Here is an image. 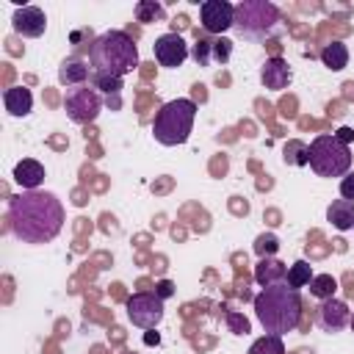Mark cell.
I'll return each instance as SVG.
<instances>
[{
    "label": "cell",
    "mask_w": 354,
    "mask_h": 354,
    "mask_svg": "<svg viewBox=\"0 0 354 354\" xmlns=\"http://www.w3.org/2000/svg\"><path fill=\"white\" fill-rule=\"evenodd\" d=\"M64 205L53 191H22L8 199L6 221L22 243H50L64 227Z\"/></svg>",
    "instance_id": "obj_1"
},
{
    "label": "cell",
    "mask_w": 354,
    "mask_h": 354,
    "mask_svg": "<svg viewBox=\"0 0 354 354\" xmlns=\"http://www.w3.org/2000/svg\"><path fill=\"white\" fill-rule=\"evenodd\" d=\"M254 315L266 335H288L301 321V296L288 282L268 285L254 296Z\"/></svg>",
    "instance_id": "obj_2"
},
{
    "label": "cell",
    "mask_w": 354,
    "mask_h": 354,
    "mask_svg": "<svg viewBox=\"0 0 354 354\" xmlns=\"http://www.w3.org/2000/svg\"><path fill=\"white\" fill-rule=\"evenodd\" d=\"M88 66L94 75L124 77L138 66V47L124 30H105L88 47Z\"/></svg>",
    "instance_id": "obj_3"
},
{
    "label": "cell",
    "mask_w": 354,
    "mask_h": 354,
    "mask_svg": "<svg viewBox=\"0 0 354 354\" xmlns=\"http://www.w3.org/2000/svg\"><path fill=\"white\" fill-rule=\"evenodd\" d=\"M194 119H196V102L194 100H188V97L169 100L158 108V113L152 119V136L163 147H180L191 138Z\"/></svg>",
    "instance_id": "obj_4"
},
{
    "label": "cell",
    "mask_w": 354,
    "mask_h": 354,
    "mask_svg": "<svg viewBox=\"0 0 354 354\" xmlns=\"http://www.w3.org/2000/svg\"><path fill=\"white\" fill-rule=\"evenodd\" d=\"M282 14L268 0H241L235 6V33L249 41H266L279 30Z\"/></svg>",
    "instance_id": "obj_5"
},
{
    "label": "cell",
    "mask_w": 354,
    "mask_h": 354,
    "mask_svg": "<svg viewBox=\"0 0 354 354\" xmlns=\"http://www.w3.org/2000/svg\"><path fill=\"white\" fill-rule=\"evenodd\" d=\"M310 169L318 177H346L351 171V152L335 133H321L310 141Z\"/></svg>",
    "instance_id": "obj_6"
},
{
    "label": "cell",
    "mask_w": 354,
    "mask_h": 354,
    "mask_svg": "<svg viewBox=\"0 0 354 354\" xmlns=\"http://www.w3.org/2000/svg\"><path fill=\"white\" fill-rule=\"evenodd\" d=\"M64 111H66V116L75 124H91L100 116V111H102V97H100V91L91 83L66 88V94H64Z\"/></svg>",
    "instance_id": "obj_7"
},
{
    "label": "cell",
    "mask_w": 354,
    "mask_h": 354,
    "mask_svg": "<svg viewBox=\"0 0 354 354\" xmlns=\"http://www.w3.org/2000/svg\"><path fill=\"white\" fill-rule=\"evenodd\" d=\"M124 310L130 324L138 329H155L163 321V299L158 293H133Z\"/></svg>",
    "instance_id": "obj_8"
},
{
    "label": "cell",
    "mask_w": 354,
    "mask_h": 354,
    "mask_svg": "<svg viewBox=\"0 0 354 354\" xmlns=\"http://www.w3.org/2000/svg\"><path fill=\"white\" fill-rule=\"evenodd\" d=\"M199 22L205 33L221 36L235 25V6L227 0H205L199 6Z\"/></svg>",
    "instance_id": "obj_9"
},
{
    "label": "cell",
    "mask_w": 354,
    "mask_h": 354,
    "mask_svg": "<svg viewBox=\"0 0 354 354\" xmlns=\"http://www.w3.org/2000/svg\"><path fill=\"white\" fill-rule=\"evenodd\" d=\"M152 53H155V61L163 69H177L188 58V44H185V39L180 33H163V36L155 39Z\"/></svg>",
    "instance_id": "obj_10"
},
{
    "label": "cell",
    "mask_w": 354,
    "mask_h": 354,
    "mask_svg": "<svg viewBox=\"0 0 354 354\" xmlns=\"http://www.w3.org/2000/svg\"><path fill=\"white\" fill-rule=\"evenodd\" d=\"M315 321H318V326L324 329V332H329V335H335V332H340V329H346L348 326V321H351V310H348V304L343 301V299H324L318 307H315Z\"/></svg>",
    "instance_id": "obj_11"
},
{
    "label": "cell",
    "mask_w": 354,
    "mask_h": 354,
    "mask_svg": "<svg viewBox=\"0 0 354 354\" xmlns=\"http://www.w3.org/2000/svg\"><path fill=\"white\" fill-rule=\"evenodd\" d=\"M11 28L25 39H39L47 30V14L39 6H19L11 17Z\"/></svg>",
    "instance_id": "obj_12"
},
{
    "label": "cell",
    "mask_w": 354,
    "mask_h": 354,
    "mask_svg": "<svg viewBox=\"0 0 354 354\" xmlns=\"http://www.w3.org/2000/svg\"><path fill=\"white\" fill-rule=\"evenodd\" d=\"M290 80H293V72H290L288 61L279 58V55L266 58V64L260 66V83H263L266 88H271V91H282V88H288Z\"/></svg>",
    "instance_id": "obj_13"
},
{
    "label": "cell",
    "mask_w": 354,
    "mask_h": 354,
    "mask_svg": "<svg viewBox=\"0 0 354 354\" xmlns=\"http://www.w3.org/2000/svg\"><path fill=\"white\" fill-rule=\"evenodd\" d=\"M14 183L22 188V191H39L41 180H44V166L33 158H22L17 166H14Z\"/></svg>",
    "instance_id": "obj_14"
},
{
    "label": "cell",
    "mask_w": 354,
    "mask_h": 354,
    "mask_svg": "<svg viewBox=\"0 0 354 354\" xmlns=\"http://www.w3.org/2000/svg\"><path fill=\"white\" fill-rule=\"evenodd\" d=\"M58 80H61V86H66V88L86 86V80H91V66H88L86 61H80L77 55H72V58L61 61V66H58Z\"/></svg>",
    "instance_id": "obj_15"
},
{
    "label": "cell",
    "mask_w": 354,
    "mask_h": 354,
    "mask_svg": "<svg viewBox=\"0 0 354 354\" xmlns=\"http://www.w3.org/2000/svg\"><path fill=\"white\" fill-rule=\"evenodd\" d=\"M3 105H6L8 116H17V119L28 116L33 111V94L25 86H11V88L3 91Z\"/></svg>",
    "instance_id": "obj_16"
},
{
    "label": "cell",
    "mask_w": 354,
    "mask_h": 354,
    "mask_svg": "<svg viewBox=\"0 0 354 354\" xmlns=\"http://www.w3.org/2000/svg\"><path fill=\"white\" fill-rule=\"evenodd\" d=\"M288 279V266L279 263L277 257H263L257 266H254V282L260 288H268V285H279Z\"/></svg>",
    "instance_id": "obj_17"
},
{
    "label": "cell",
    "mask_w": 354,
    "mask_h": 354,
    "mask_svg": "<svg viewBox=\"0 0 354 354\" xmlns=\"http://www.w3.org/2000/svg\"><path fill=\"white\" fill-rule=\"evenodd\" d=\"M326 221H329L335 230H340V232L354 230V202H348V199H335V202L326 207Z\"/></svg>",
    "instance_id": "obj_18"
},
{
    "label": "cell",
    "mask_w": 354,
    "mask_h": 354,
    "mask_svg": "<svg viewBox=\"0 0 354 354\" xmlns=\"http://www.w3.org/2000/svg\"><path fill=\"white\" fill-rule=\"evenodd\" d=\"M318 55H321V64H324L326 69H332V72H340V69L348 66V47H346L343 41H329V44H324Z\"/></svg>",
    "instance_id": "obj_19"
},
{
    "label": "cell",
    "mask_w": 354,
    "mask_h": 354,
    "mask_svg": "<svg viewBox=\"0 0 354 354\" xmlns=\"http://www.w3.org/2000/svg\"><path fill=\"white\" fill-rule=\"evenodd\" d=\"M282 160L288 163V166H307L310 163V144H304V141H288L285 144V149H282Z\"/></svg>",
    "instance_id": "obj_20"
},
{
    "label": "cell",
    "mask_w": 354,
    "mask_h": 354,
    "mask_svg": "<svg viewBox=\"0 0 354 354\" xmlns=\"http://www.w3.org/2000/svg\"><path fill=\"white\" fill-rule=\"evenodd\" d=\"M310 279H313V266L307 263V260H296L293 266H288V285L290 288H307L310 285Z\"/></svg>",
    "instance_id": "obj_21"
},
{
    "label": "cell",
    "mask_w": 354,
    "mask_h": 354,
    "mask_svg": "<svg viewBox=\"0 0 354 354\" xmlns=\"http://www.w3.org/2000/svg\"><path fill=\"white\" fill-rule=\"evenodd\" d=\"M335 290H337V279L332 277V274H313V279H310V293L315 296V299H332L335 296Z\"/></svg>",
    "instance_id": "obj_22"
},
{
    "label": "cell",
    "mask_w": 354,
    "mask_h": 354,
    "mask_svg": "<svg viewBox=\"0 0 354 354\" xmlns=\"http://www.w3.org/2000/svg\"><path fill=\"white\" fill-rule=\"evenodd\" d=\"M246 354H285V343L279 335H263L249 346Z\"/></svg>",
    "instance_id": "obj_23"
},
{
    "label": "cell",
    "mask_w": 354,
    "mask_h": 354,
    "mask_svg": "<svg viewBox=\"0 0 354 354\" xmlns=\"http://www.w3.org/2000/svg\"><path fill=\"white\" fill-rule=\"evenodd\" d=\"M166 17V8L160 6V3H155V0H141V3H136V19L138 22H158V19H163Z\"/></svg>",
    "instance_id": "obj_24"
},
{
    "label": "cell",
    "mask_w": 354,
    "mask_h": 354,
    "mask_svg": "<svg viewBox=\"0 0 354 354\" xmlns=\"http://www.w3.org/2000/svg\"><path fill=\"white\" fill-rule=\"evenodd\" d=\"M97 91H105L108 100H119V91H122V77H111V75H94L91 72V80H88Z\"/></svg>",
    "instance_id": "obj_25"
},
{
    "label": "cell",
    "mask_w": 354,
    "mask_h": 354,
    "mask_svg": "<svg viewBox=\"0 0 354 354\" xmlns=\"http://www.w3.org/2000/svg\"><path fill=\"white\" fill-rule=\"evenodd\" d=\"M277 249H279V238H277L274 232H263V235H257V241H254V254H257L260 260H263V257H274Z\"/></svg>",
    "instance_id": "obj_26"
},
{
    "label": "cell",
    "mask_w": 354,
    "mask_h": 354,
    "mask_svg": "<svg viewBox=\"0 0 354 354\" xmlns=\"http://www.w3.org/2000/svg\"><path fill=\"white\" fill-rule=\"evenodd\" d=\"M194 61L199 64V66H207V64H213V39H199L196 44H194Z\"/></svg>",
    "instance_id": "obj_27"
},
{
    "label": "cell",
    "mask_w": 354,
    "mask_h": 354,
    "mask_svg": "<svg viewBox=\"0 0 354 354\" xmlns=\"http://www.w3.org/2000/svg\"><path fill=\"white\" fill-rule=\"evenodd\" d=\"M230 55H232V41L224 39V36L213 39V61H216V64H227Z\"/></svg>",
    "instance_id": "obj_28"
},
{
    "label": "cell",
    "mask_w": 354,
    "mask_h": 354,
    "mask_svg": "<svg viewBox=\"0 0 354 354\" xmlns=\"http://www.w3.org/2000/svg\"><path fill=\"white\" fill-rule=\"evenodd\" d=\"M340 196L354 202V171H348L343 180H340Z\"/></svg>",
    "instance_id": "obj_29"
},
{
    "label": "cell",
    "mask_w": 354,
    "mask_h": 354,
    "mask_svg": "<svg viewBox=\"0 0 354 354\" xmlns=\"http://www.w3.org/2000/svg\"><path fill=\"white\" fill-rule=\"evenodd\" d=\"M230 326H232V332H235V335H246V332H249V324H246V321H241L235 313H230Z\"/></svg>",
    "instance_id": "obj_30"
},
{
    "label": "cell",
    "mask_w": 354,
    "mask_h": 354,
    "mask_svg": "<svg viewBox=\"0 0 354 354\" xmlns=\"http://www.w3.org/2000/svg\"><path fill=\"white\" fill-rule=\"evenodd\" d=\"M155 293H158V296H160V299H169V296H171V293H174V285H171V282H169V279H160V282H158V285H155Z\"/></svg>",
    "instance_id": "obj_31"
},
{
    "label": "cell",
    "mask_w": 354,
    "mask_h": 354,
    "mask_svg": "<svg viewBox=\"0 0 354 354\" xmlns=\"http://www.w3.org/2000/svg\"><path fill=\"white\" fill-rule=\"evenodd\" d=\"M335 136H337V138H340L343 144H348V141H354V130H351V127H340V130H337Z\"/></svg>",
    "instance_id": "obj_32"
},
{
    "label": "cell",
    "mask_w": 354,
    "mask_h": 354,
    "mask_svg": "<svg viewBox=\"0 0 354 354\" xmlns=\"http://www.w3.org/2000/svg\"><path fill=\"white\" fill-rule=\"evenodd\" d=\"M348 326H351V332H354V310H351V321H348Z\"/></svg>",
    "instance_id": "obj_33"
}]
</instances>
